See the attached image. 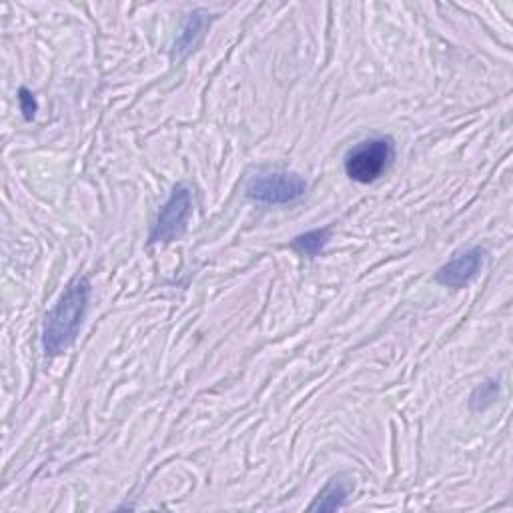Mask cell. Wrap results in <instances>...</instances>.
Here are the masks:
<instances>
[{"label":"cell","mask_w":513,"mask_h":513,"mask_svg":"<svg viewBox=\"0 0 513 513\" xmlns=\"http://www.w3.org/2000/svg\"><path fill=\"white\" fill-rule=\"evenodd\" d=\"M91 293L93 285L85 275L75 277L67 285L43 325V349L47 355H63L77 341L83 319L89 311Z\"/></svg>","instance_id":"1"},{"label":"cell","mask_w":513,"mask_h":513,"mask_svg":"<svg viewBox=\"0 0 513 513\" xmlns=\"http://www.w3.org/2000/svg\"><path fill=\"white\" fill-rule=\"evenodd\" d=\"M395 161V145L389 137H371L357 143L345 157V173L351 181L369 185L381 179Z\"/></svg>","instance_id":"2"},{"label":"cell","mask_w":513,"mask_h":513,"mask_svg":"<svg viewBox=\"0 0 513 513\" xmlns=\"http://www.w3.org/2000/svg\"><path fill=\"white\" fill-rule=\"evenodd\" d=\"M307 181L289 171H261L245 185V195L263 205H291L307 195Z\"/></svg>","instance_id":"3"},{"label":"cell","mask_w":513,"mask_h":513,"mask_svg":"<svg viewBox=\"0 0 513 513\" xmlns=\"http://www.w3.org/2000/svg\"><path fill=\"white\" fill-rule=\"evenodd\" d=\"M193 215V191L181 183L173 189L171 197L167 199V203L161 207L149 241L151 243H173L177 241L185 231H187V223Z\"/></svg>","instance_id":"4"},{"label":"cell","mask_w":513,"mask_h":513,"mask_svg":"<svg viewBox=\"0 0 513 513\" xmlns=\"http://www.w3.org/2000/svg\"><path fill=\"white\" fill-rule=\"evenodd\" d=\"M485 257H487V251L479 245L461 249L445 265L437 269L435 281L449 289H461L477 277V273L485 263Z\"/></svg>","instance_id":"5"},{"label":"cell","mask_w":513,"mask_h":513,"mask_svg":"<svg viewBox=\"0 0 513 513\" xmlns=\"http://www.w3.org/2000/svg\"><path fill=\"white\" fill-rule=\"evenodd\" d=\"M209 25H211V15H207L205 11L191 13L185 19V23H183V27H181V31L175 39L173 57L175 59H185L189 53H193L197 49V45L203 41L205 31L209 29Z\"/></svg>","instance_id":"6"},{"label":"cell","mask_w":513,"mask_h":513,"mask_svg":"<svg viewBox=\"0 0 513 513\" xmlns=\"http://www.w3.org/2000/svg\"><path fill=\"white\" fill-rule=\"evenodd\" d=\"M351 491H353L351 479H347L345 475H337L327 481V485L319 491V495L315 497V501L311 503L309 509L311 511H335L345 505Z\"/></svg>","instance_id":"7"},{"label":"cell","mask_w":513,"mask_h":513,"mask_svg":"<svg viewBox=\"0 0 513 513\" xmlns=\"http://www.w3.org/2000/svg\"><path fill=\"white\" fill-rule=\"evenodd\" d=\"M329 239H331V229L329 227L315 229V231H309V233H303V235L295 237L293 249H297L301 255L317 257L327 247Z\"/></svg>","instance_id":"8"},{"label":"cell","mask_w":513,"mask_h":513,"mask_svg":"<svg viewBox=\"0 0 513 513\" xmlns=\"http://www.w3.org/2000/svg\"><path fill=\"white\" fill-rule=\"evenodd\" d=\"M497 397H499V381L487 379L473 389V393L469 397V407H471V411L481 413L487 407H491L497 401Z\"/></svg>","instance_id":"9"},{"label":"cell","mask_w":513,"mask_h":513,"mask_svg":"<svg viewBox=\"0 0 513 513\" xmlns=\"http://www.w3.org/2000/svg\"><path fill=\"white\" fill-rule=\"evenodd\" d=\"M19 107H21V113L27 121H33L37 111H39V105H37V99L35 95L27 89V87H21L19 89Z\"/></svg>","instance_id":"10"}]
</instances>
